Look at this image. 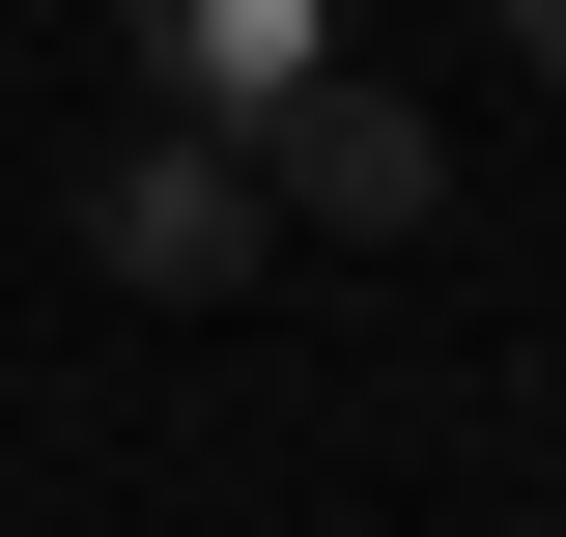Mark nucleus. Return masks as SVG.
Instances as JSON below:
<instances>
[{
    "mask_svg": "<svg viewBox=\"0 0 566 537\" xmlns=\"http://www.w3.org/2000/svg\"><path fill=\"white\" fill-rule=\"evenodd\" d=\"M255 199H312V227H368V255H397V227L453 199V141H424V114H397L368 57H312V85L255 114Z\"/></svg>",
    "mask_w": 566,
    "mask_h": 537,
    "instance_id": "nucleus-2",
    "label": "nucleus"
},
{
    "mask_svg": "<svg viewBox=\"0 0 566 537\" xmlns=\"http://www.w3.org/2000/svg\"><path fill=\"white\" fill-rule=\"evenodd\" d=\"M312 57H340V0H142V114H227L255 141Z\"/></svg>",
    "mask_w": 566,
    "mask_h": 537,
    "instance_id": "nucleus-3",
    "label": "nucleus"
},
{
    "mask_svg": "<svg viewBox=\"0 0 566 537\" xmlns=\"http://www.w3.org/2000/svg\"><path fill=\"white\" fill-rule=\"evenodd\" d=\"M510 57H538V85H566V0H510Z\"/></svg>",
    "mask_w": 566,
    "mask_h": 537,
    "instance_id": "nucleus-4",
    "label": "nucleus"
},
{
    "mask_svg": "<svg viewBox=\"0 0 566 537\" xmlns=\"http://www.w3.org/2000/svg\"><path fill=\"white\" fill-rule=\"evenodd\" d=\"M85 255H114L142 312H227V283L283 255V199H255L227 114H114V141H85Z\"/></svg>",
    "mask_w": 566,
    "mask_h": 537,
    "instance_id": "nucleus-1",
    "label": "nucleus"
}]
</instances>
